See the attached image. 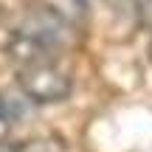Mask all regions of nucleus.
Segmentation results:
<instances>
[{"mask_svg":"<svg viewBox=\"0 0 152 152\" xmlns=\"http://www.w3.org/2000/svg\"><path fill=\"white\" fill-rule=\"evenodd\" d=\"M17 90L37 107V104H59L71 96L73 79L65 68L56 62H39V65L20 68L17 76Z\"/></svg>","mask_w":152,"mask_h":152,"instance_id":"2","label":"nucleus"},{"mask_svg":"<svg viewBox=\"0 0 152 152\" xmlns=\"http://www.w3.org/2000/svg\"><path fill=\"white\" fill-rule=\"evenodd\" d=\"M132 6H135L141 14H152V0H132Z\"/></svg>","mask_w":152,"mask_h":152,"instance_id":"6","label":"nucleus"},{"mask_svg":"<svg viewBox=\"0 0 152 152\" xmlns=\"http://www.w3.org/2000/svg\"><path fill=\"white\" fill-rule=\"evenodd\" d=\"M34 110V104L23 96L17 87L0 90V121L3 124H20L28 118V113Z\"/></svg>","mask_w":152,"mask_h":152,"instance_id":"3","label":"nucleus"},{"mask_svg":"<svg viewBox=\"0 0 152 152\" xmlns=\"http://www.w3.org/2000/svg\"><path fill=\"white\" fill-rule=\"evenodd\" d=\"M68 26L59 23L48 11H34V14L23 17L17 28H11L6 51L20 68L39 65V62H54L56 51H59L62 39H65Z\"/></svg>","mask_w":152,"mask_h":152,"instance_id":"1","label":"nucleus"},{"mask_svg":"<svg viewBox=\"0 0 152 152\" xmlns=\"http://www.w3.org/2000/svg\"><path fill=\"white\" fill-rule=\"evenodd\" d=\"M0 152H54L45 138H26V141H11Z\"/></svg>","mask_w":152,"mask_h":152,"instance_id":"5","label":"nucleus"},{"mask_svg":"<svg viewBox=\"0 0 152 152\" xmlns=\"http://www.w3.org/2000/svg\"><path fill=\"white\" fill-rule=\"evenodd\" d=\"M42 11L54 14L65 26H73L87 14V0H42Z\"/></svg>","mask_w":152,"mask_h":152,"instance_id":"4","label":"nucleus"}]
</instances>
